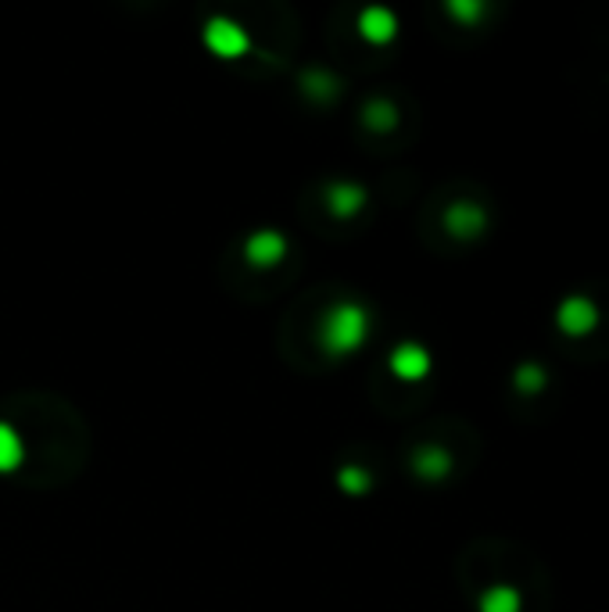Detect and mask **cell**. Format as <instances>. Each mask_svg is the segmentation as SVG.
Wrapping results in <instances>:
<instances>
[{
	"label": "cell",
	"instance_id": "cell-7",
	"mask_svg": "<svg viewBox=\"0 0 609 612\" xmlns=\"http://www.w3.org/2000/svg\"><path fill=\"white\" fill-rule=\"evenodd\" d=\"M426 477H441V473H448L452 469V455L448 452H441V448H426L420 455V463H416Z\"/></svg>",
	"mask_w": 609,
	"mask_h": 612
},
{
	"label": "cell",
	"instance_id": "cell-5",
	"mask_svg": "<svg viewBox=\"0 0 609 612\" xmlns=\"http://www.w3.org/2000/svg\"><path fill=\"white\" fill-rule=\"evenodd\" d=\"M513 387L520 394H541L548 387V370L541 362H520L513 373Z\"/></svg>",
	"mask_w": 609,
	"mask_h": 612
},
{
	"label": "cell",
	"instance_id": "cell-8",
	"mask_svg": "<svg viewBox=\"0 0 609 612\" xmlns=\"http://www.w3.org/2000/svg\"><path fill=\"white\" fill-rule=\"evenodd\" d=\"M448 11L455 14V19H463V22H481L484 19V4H481V0H452Z\"/></svg>",
	"mask_w": 609,
	"mask_h": 612
},
{
	"label": "cell",
	"instance_id": "cell-6",
	"mask_svg": "<svg viewBox=\"0 0 609 612\" xmlns=\"http://www.w3.org/2000/svg\"><path fill=\"white\" fill-rule=\"evenodd\" d=\"M362 29H365V37L370 40H391L394 37V19L388 11H370L362 19Z\"/></svg>",
	"mask_w": 609,
	"mask_h": 612
},
{
	"label": "cell",
	"instance_id": "cell-2",
	"mask_svg": "<svg viewBox=\"0 0 609 612\" xmlns=\"http://www.w3.org/2000/svg\"><path fill=\"white\" fill-rule=\"evenodd\" d=\"M445 226H448V234L463 237V240L481 237L484 226H487V211L474 201H460V205H452L445 211Z\"/></svg>",
	"mask_w": 609,
	"mask_h": 612
},
{
	"label": "cell",
	"instance_id": "cell-1",
	"mask_svg": "<svg viewBox=\"0 0 609 612\" xmlns=\"http://www.w3.org/2000/svg\"><path fill=\"white\" fill-rule=\"evenodd\" d=\"M602 323V312H599V304L591 301L588 294H570V298H562L556 304V330L559 333H567V336H588V333H596Z\"/></svg>",
	"mask_w": 609,
	"mask_h": 612
},
{
	"label": "cell",
	"instance_id": "cell-3",
	"mask_svg": "<svg viewBox=\"0 0 609 612\" xmlns=\"http://www.w3.org/2000/svg\"><path fill=\"white\" fill-rule=\"evenodd\" d=\"M394 373L405 376V380H423L426 373H431V355L420 348V344H402L399 351H394Z\"/></svg>",
	"mask_w": 609,
	"mask_h": 612
},
{
	"label": "cell",
	"instance_id": "cell-4",
	"mask_svg": "<svg viewBox=\"0 0 609 612\" xmlns=\"http://www.w3.org/2000/svg\"><path fill=\"white\" fill-rule=\"evenodd\" d=\"M477 609L481 612H524V594L513 584H495L481 594Z\"/></svg>",
	"mask_w": 609,
	"mask_h": 612
},
{
	"label": "cell",
	"instance_id": "cell-9",
	"mask_svg": "<svg viewBox=\"0 0 609 612\" xmlns=\"http://www.w3.org/2000/svg\"><path fill=\"white\" fill-rule=\"evenodd\" d=\"M19 458V440L11 437V431L0 426V466H11Z\"/></svg>",
	"mask_w": 609,
	"mask_h": 612
}]
</instances>
